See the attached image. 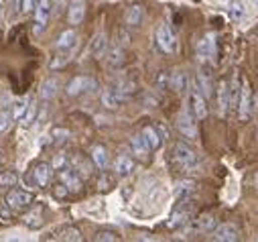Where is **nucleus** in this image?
<instances>
[{"instance_id":"f257e3e1","label":"nucleus","mask_w":258,"mask_h":242,"mask_svg":"<svg viewBox=\"0 0 258 242\" xmlns=\"http://www.w3.org/2000/svg\"><path fill=\"white\" fill-rule=\"evenodd\" d=\"M96 90H98V82L94 78H90V76H78L66 88L68 96H72V98H78V96H84V94H92Z\"/></svg>"},{"instance_id":"f03ea898","label":"nucleus","mask_w":258,"mask_h":242,"mask_svg":"<svg viewBox=\"0 0 258 242\" xmlns=\"http://www.w3.org/2000/svg\"><path fill=\"white\" fill-rule=\"evenodd\" d=\"M155 41H157V47L163 53H167V55H173L177 51V39H175L173 31H171V27L167 23H161L159 25V29L155 33Z\"/></svg>"},{"instance_id":"7ed1b4c3","label":"nucleus","mask_w":258,"mask_h":242,"mask_svg":"<svg viewBox=\"0 0 258 242\" xmlns=\"http://www.w3.org/2000/svg\"><path fill=\"white\" fill-rule=\"evenodd\" d=\"M196 120H198V118L191 114L189 108L181 110L179 116H177V129H179V133H181L185 139H189V141H196V139H198V125H196Z\"/></svg>"},{"instance_id":"20e7f679","label":"nucleus","mask_w":258,"mask_h":242,"mask_svg":"<svg viewBox=\"0 0 258 242\" xmlns=\"http://www.w3.org/2000/svg\"><path fill=\"white\" fill-rule=\"evenodd\" d=\"M7 202V208L9 210H15V212H23L27 208H31L33 204V194L27 192V190H11L5 198Z\"/></svg>"},{"instance_id":"39448f33","label":"nucleus","mask_w":258,"mask_h":242,"mask_svg":"<svg viewBox=\"0 0 258 242\" xmlns=\"http://www.w3.org/2000/svg\"><path fill=\"white\" fill-rule=\"evenodd\" d=\"M173 159H175V163H177L181 169H185V171L193 169V167H196V163H198V155L193 153V149H191L189 145H185V143H177V145H175V149H173Z\"/></svg>"},{"instance_id":"423d86ee","label":"nucleus","mask_w":258,"mask_h":242,"mask_svg":"<svg viewBox=\"0 0 258 242\" xmlns=\"http://www.w3.org/2000/svg\"><path fill=\"white\" fill-rule=\"evenodd\" d=\"M196 53L200 57V62H214V59H216V35L208 33L206 37H202L198 41Z\"/></svg>"},{"instance_id":"0eeeda50","label":"nucleus","mask_w":258,"mask_h":242,"mask_svg":"<svg viewBox=\"0 0 258 242\" xmlns=\"http://www.w3.org/2000/svg\"><path fill=\"white\" fill-rule=\"evenodd\" d=\"M59 181H61V184H66L72 194L82 192V175L76 169H72V167L59 169Z\"/></svg>"},{"instance_id":"6e6552de","label":"nucleus","mask_w":258,"mask_h":242,"mask_svg":"<svg viewBox=\"0 0 258 242\" xmlns=\"http://www.w3.org/2000/svg\"><path fill=\"white\" fill-rule=\"evenodd\" d=\"M51 17V0H39V5L35 9V33L41 35L47 29Z\"/></svg>"},{"instance_id":"1a4fd4ad","label":"nucleus","mask_w":258,"mask_h":242,"mask_svg":"<svg viewBox=\"0 0 258 242\" xmlns=\"http://www.w3.org/2000/svg\"><path fill=\"white\" fill-rule=\"evenodd\" d=\"M189 110L191 114L196 116L198 120H204L208 116V106H206V96L196 88V90H191L189 94Z\"/></svg>"},{"instance_id":"9d476101","label":"nucleus","mask_w":258,"mask_h":242,"mask_svg":"<svg viewBox=\"0 0 258 242\" xmlns=\"http://www.w3.org/2000/svg\"><path fill=\"white\" fill-rule=\"evenodd\" d=\"M33 179H35V184H37V188H47L49 184H51V175H53V165H49V163H45V161H41V163H37L35 167H33Z\"/></svg>"},{"instance_id":"9b49d317","label":"nucleus","mask_w":258,"mask_h":242,"mask_svg":"<svg viewBox=\"0 0 258 242\" xmlns=\"http://www.w3.org/2000/svg\"><path fill=\"white\" fill-rule=\"evenodd\" d=\"M110 88L120 96V100H122V102L131 100V98L135 96V92H137V84H135L133 80H128V78H118L116 82H112V86H110Z\"/></svg>"},{"instance_id":"f8f14e48","label":"nucleus","mask_w":258,"mask_h":242,"mask_svg":"<svg viewBox=\"0 0 258 242\" xmlns=\"http://www.w3.org/2000/svg\"><path fill=\"white\" fill-rule=\"evenodd\" d=\"M250 114H252V90L248 84H244L240 92V102H238V116L240 120H248Z\"/></svg>"},{"instance_id":"ddd939ff","label":"nucleus","mask_w":258,"mask_h":242,"mask_svg":"<svg viewBox=\"0 0 258 242\" xmlns=\"http://www.w3.org/2000/svg\"><path fill=\"white\" fill-rule=\"evenodd\" d=\"M128 145H131V151H133V155H135L137 159H141V161H147V159H149V155H151V147L147 145V141L143 139V135H135V137H131Z\"/></svg>"},{"instance_id":"4468645a","label":"nucleus","mask_w":258,"mask_h":242,"mask_svg":"<svg viewBox=\"0 0 258 242\" xmlns=\"http://www.w3.org/2000/svg\"><path fill=\"white\" fill-rule=\"evenodd\" d=\"M232 98H234V92H232V84L222 80L220 82V88H218V102H220V112L226 114L228 108L232 106Z\"/></svg>"},{"instance_id":"2eb2a0df","label":"nucleus","mask_w":258,"mask_h":242,"mask_svg":"<svg viewBox=\"0 0 258 242\" xmlns=\"http://www.w3.org/2000/svg\"><path fill=\"white\" fill-rule=\"evenodd\" d=\"M214 240H220V242H236V240H240V230L234 224H224V226H220L214 232Z\"/></svg>"},{"instance_id":"dca6fc26","label":"nucleus","mask_w":258,"mask_h":242,"mask_svg":"<svg viewBox=\"0 0 258 242\" xmlns=\"http://www.w3.org/2000/svg\"><path fill=\"white\" fill-rule=\"evenodd\" d=\"M143 19H145V9L141 5H133L131 9L126 11V17H124V23L126 27H131V29H137L143 25Z\"/></svg>"},{"instance_id":"f3484780","label":"nucleus","mask_w":258,"mask_h":242,"mask_svg":"<svg viewBox=\"0 0 258 242\" xmlns=\"http://www.w3.org/2000/svg\"><path fill=\"white\" fill-rule=\"evenodd\" d=\"M68 17H70L72 25H82V21L86 17V0H72Z\"/></svg>"},{"instance_id":"a211bd4d","label":"nucleus","mask_w":258,"mask_h":242,"mask_svg":"<svg viewBox=\"0 0 258 242\" xmlns=\"http://www.w3.org/2000/svg\"><path fill=\"white\" fill-rule=\"evenodd\" d=\"M76 43H78V33H76L74 29L63 31V33L57 37V41H55V45H57L59 51H72V49L76 47Z\"/></svg>"},{"instance_id":"6ab92c4d","label":"nucleus","mask_w":258,"mask_h":242,"mask_svg":"<svg viewBox=\"0 0 258 242\" xmlns=\"http://www.w3.org/2000/svg\"><path fill=\"white\" fill-rule=\"evenodd\" d=\"M124 62H126V51H124V47H122L120 43H116V45L108 51V66H110L112 70H118V68L124 66Z\"/></svg>"},{"instance_id":"aec40b11","label":"nucleus","mask_w":258,"mask_h":242,"mask_svg":"<svg viewBox=\"0 0 258 242\" xmlns=\"http://www.w3.org/2000/svg\"><path fill=\"white\" fill-rule=\"evenodd\" d=\"M141 135H143V139L147 141V145L151 147V151H157L159 147H161V143H163V135L155 129V127H143V131H141Z\"/></svg>"},{"instance_id":"412c9836","label":"nucleus","mask_w":258,"mask_h":242,"mask_svg":"<svg viewBox=\"0 0 258 242\" xmlns=\"http://www.w3.org/2000/svg\"><path fill=\"white\" fill-rule=\"evenodd\" d=\"M114 171H116V175H120V177H128V175L135 171V161L128 157V155H120V157L116 159V163H114Z\"/></svg>"},{"instance_id":"4be33fe9","label":"nucleus","mask_w":258,"mask_h":242,"mask_svg":"<svg viewBox=\"0 0 258 242\" xmlns=\"http://www.w3.org/2000/svg\"><path fill=\"white\" fill-rule=\"evenodd\" d=\"M106 51H108V37H106L104 33H98V35L92 39V43H90V53H92L94 57H104Z\"/></svg>"},{"instance_id":"5701e85b","label":"nucleus","mask_w":258,"mask_h":242,"mask_svg":"<svg viewBox=\"0 0 258 242\" xmlns=\"http://www.w3.org/2000/svg\"><path fill=\"white\" fill-rule=\"evenodd\" d=\"M55 238H57V240H68V242H82V240H84L82 232H80L78 228H74V226H66V228L57 230V232H55Z\"/></svg>"},{"instance_id":"b1692460","label":"nucleus","mask_w":258,"mask_h":242,"mask_svg":"<svg viewBox=\"0 0 258 242\" xmlns=\"http://www.w3.org/2000/svg\"><path fill=\"white\" fill-rule=\"evenodd\" d=\"M59 88H61V84H59L57 78H49V80H45V82L41 84V98H43V100H51V98H55L57 92H59Z\"/></svg>"},{"instance_id":"393cba45","label":"nucleus","mask_w":258,"mask_h":242,"mask_svg":"<svg viewBox=\"0 0 258 242\" xmlns=\"http://www.w3.org/2000/svg\"><path fill=\"white\" fill-rule=\"evenodd\" d=\"M92 161L98 169H106L108 167V151L102 147V145H96L92 149Z\"/></svg>"},{"instance_id":"a878e982","label":"nucleus","mask_w":258,"mask_h":242,"mask_svg":"<svg viewBox=\"0 0 258 242\" xmlns=\"http://www.w3.org/2000/svg\"><path fill=\"white\" fill-rule=\"evenodd\" d=\"M169 88H171L173 92H185V88H187V78H185V74H183L181 70L171 72V84H169Z\"/></svg>"},{"instance_id":"bb28decb","label":"nucleus","mask_w":258,"mask_h":242,"mask_svg":"<svg viewBox=\"0 0 258 242\" xmlns=\"http://www.w3.org/2000/svg\"><path fill=\"white\" fill-rule=\"evenodd\" d=\"M102 104H104L106 108H110V110H116V108L122 104V100H120V96H118L112 88H106V90L102 92Z\"/></svg>"},{"instance_id":"cd10ccee","label":"nucleus","mask_w":258,"mask_h":242,"mask_svg":"<svg viewBox=\"0 0 258 242\" xmlns=\"http://www.w3.org/2000/svg\"><path fill=\"white\" fill-rule=\"evenodd\" d=\"M230 17L232 19H236V21H240V19H244L246 17V5L242 3V0H230Z\"/></svg>"},{"instance_id":"c85d7f7f","label":"nucleus","mask_w":258,"mask_h":242,"mask_svg":"<svg viewBox=\"0 0 258 242\" xmlns=\"http://www.w3.org/2000/svg\"><path fill=\"white\" fill-rule=\"evenodd\" d=\"M196 88H198L206 98L212 96V82H210V78H208L206 74H198V78H196Z\"/></svg>"},{"instance_id":"c756f323","label":"nucleus","mask_w":258,"mask_h":242,"mask_svg":"<svg viewBox=\"0 0 258 242\" xmlns=\"http://www.w3.org/2000/svg\"><path fill=\"white\" fill-rule=\"evenodd\" d=\"M19 181V175L15 171H0V188H13Z\"/></svg>"},{"instance_id":"7c9ffc66","label":"nucleus","mask_w":258,"mask_h":242,"mask_svg":"<svg viewBox=\"0 0 258 242\" xmlns=\"http://www.w3.org/2000/svg\"><path fill=\"white\" fill-rule=\"evenodd\" d=\"M94 240L96 242H116V240H120V236L114 230H98L96 236H94Z\"/></svg>"},{"instance_id":"2f4dec72","label":"nucleus","mask_w":258,"mask_h":242,"mask_svg":"<svg viewBox=\"0 0 258 242\" xmlns=\"http://www.w3.org/2000/svg\"><path fill=\"white\" fill-rule=\"evenodd\" d=\"M187 218H189V214H187V210H177L173 216H171V222H169V228H179V226H183L185 222H187Z\"/></svg>"},{"instance_id":"473e14b6","label":"nucleus","mask_w":258,"mask_h":242,"mask_svg":"<svg viewBox=\"0 0 258 242\" xmlns=\"http://www.w3.org/2000/svg\"><path fill=\"white\" fill-rule=\"evenodd\" d=\"M41 214H43V210L41 208H37L35 212H31V214H27V226L29 228H39L41 224H43V220H41Z\"/></svg>"},{"instance_id":"72a5a7b5","label":"nucleus","mask_w":258,"mask_h":242,"mask_svg":"<svg viewBox=\"0 0 258 242\" xmlns=\"http://www.w3.org/2000/svg\"><path fill=\"white\" fill-rule=\"evenodd\" d=\"M35 116H37V102L31 100L29 106H27V112H25V116H23V123H25V125H31L33 120H35Z\"/></svg>"},{"instance_id":"f704fd0d","label":"nucleus","mask_w":258,"mask_h":242,"mask_svg":"<svg viewBox=\"0 0 258 242\" xmlns=\"http://www.w3.org/2000/svg\"><path fill=\"white\" fill-rule=\"evenodd\" d=\"M68 62H70V51L61 53V55H55V59L51 62V70H61Z\"/></svg>"},{"instance_id":"c9c22d12","label":"nucleus","mask_w":258,"mask_h":242,"mask_svg":"<svg viewBox=\"0 0 258 242\" xmlns=\"http://www.w3.org/2000/svg\"><path fill=\"white\" fill-rule=\"evenodd\" d=\"M25 112H27V100H17L15 102V110H13V118L15 120H23V116H25Z\"/></svg>"},{"instance_id":"e433bc0d","label":"nucleus","mask_w":258,"mask_h":242,"mask_svg":"<svg viewBox=\"0 0 258 242\" xmlns=\"http://www.w3.org/2000/svg\"><path fill=\"white\" fill-rule=\"evenodd\" d=\"M169 84H171V74L169 72H161L157 76V88L159 90H165V88H169Z\"/></svg>"},{"instance_id":"4c0bfd02","label":"nucleus","mask_w":258,"mask_h":242,"mask_svg":"<svg viewBox=\"0 0 258 242\" xmlns=\"http://www.w3.org/2000/svg\"><path fill=\"white\" fill-rule=\"evenodd\" d=\"M68 194H72V192L68 190V186H66V184H61V181H59V184L55 186V190H53V196H55V198H59V200H63V198H68Z\"/></svg>"},{"instance_id":"58836bf2","label":"nucleus","mask_w":258,"mask_h":242,"mask_svg":"<svg viewBox=\"0 0 258 242\" xmlns=\"http://www.w3.org/2000/svg\"><path fill=\"white\" fill-rule=\"evenodd\" d=\"M53 167L59 171V169H63V167H70L68 165V157L63 155V153H59V155H55V159H53Z\"/></svg>"},{"instance_id":"ea45409f","label":"nucleus","mask_w":258,"mask_h":242,"mask_svg":"<svg viewBox=\"0 0 258 242\" xmlns=\"http://www.w3.org/2000/svg\"><path fill=\"white\" fill-rule=\"evenodd\" d=\"M11 120H13V116H11L9 112H0V133H5V131L9 129Z\"/></svg>"},{"instance_id":"a19ab883","label":"nucleus","mask_w":258,"mask_h":242,"mask_svg":"<svg viewBox=\"0 0 258 242\" xmlns=\"http://www.w3.org/2000/svg\"><path fill=\"white\" fill-rule=\"evenodd\" d=\"M37 5H39V0H23V5H21V9H23V13H33L35 9H37Z\"/></svg>"},{"instance_id":"79ce46f5","label":"nucleus","mask_w":258,"mask_h":242,"mask_svg":"<svg viewBox=\"0 0 258 242\" xmlns=\"http://www.w3.org/2000/svg\"><path fill=\"white\" fill-rule=\"evenodd\" d=\"M53 137H57L55 141H59V143H63V141H68V139H70L72 135H70L68 131H63V129H55V131H53Z\"/></svg>"},{"instance_id":"37998d69","label":"nucleus","mask_w":258,"mask_h":242,"mask_svg":"<svg viewBox=\"0 0 258 242\" xmlns=\"http://www.w3.org/2000/svg\"><path fill=\"white\" fill-rule=\"evenodd\" d=\"M214 226H216V222H214L210 216H206V218L200 220V230H212Z\"/></svg>"},{"instance_id":"c03bdc74","label":"nucleus","mask_w":258,"mask_h":242,"mask_svg":"<svg viewBox=\"0 0 258 242\" xmlns=\"http://www.w3.org/2000/svg\"><path fill=\"white\" fill-rule=\"evenodd\" d=\"M0 21H3V5H0Z\"/></svg>"},{"instance_id":"a18cd8bd","label":"nucleus","mask_w":258,"mask_h":242,"mask_svg":"<svg viewBox=\"0 0 258 242\" xmlns=\"http://www.w3.org/2000/svg\"><path fill=\"white\" fill-rule=\"evenodd\" d=\"M0 169H3V153H0Z\"/></svg>"},{"instance_id":"49530a36","label":"nucleus","mask_w":258,"mask_h":242,"mask_svg":"<svg viewBox=\"0 0 258 242\" xmlns=\"http://www.w3.org/2000/svg\"><path fill=\"white\" fill-rule=\"evenodd\" d=\"M5 3H7V0H0V5H5Z\"/></svg>"},{"instance_id":"de8ad7c7","label":"nucleus","mask_w":258,"mask_h":242,"mask_svg":"<svg viewBox=\"0 0 258 242\" xmlns=\"http://www.w3.org/2000/svg\"><path fill=\"white\" fill-rule=\"evenodd\" d=\"M254 5H258V0H254Z\"/></svg>"}]
</instances>
